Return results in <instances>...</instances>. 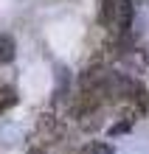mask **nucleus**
I'll list each match as a JSON object with an SVG mask.
<instances>
[{
    "label": "nucleus",
    "instance_id": "nucleus-1",
    "mask_svg": "<svg viewBox=\"0 0 149 154\" xmlns=\"http://www.w3.org/2000/svg\"><path fill=\"white\" fill-rule=\"evenodd\" d=\"M99 25L113 37V42H118V0H101L99 3Z\"/></svg>",
    "mask_w": 149,
    "mask_h": 154
},
{
    "label": "nucleus",
    "instance_id": "nucleus-2",
    "mask_svg": "<svg viewBox=\"0 0 149 154\" xmlns=\"http://www.w3.org/2000/svg\"><path fill=\"white\" fill-rule=\"evenodd\" d=\"M121 65H124V70L129 76H141V73H146V67H149V56H146V51H141V48H127L124 53H121Z\"/></svg>",
    "mask_w": 149,
    "mask_h": 154
},
{
    "label": "nucleus",
    "instance_id": "nucleus-3",
    "mask_svg": "<svg viewBox=\"0 0 149 154\" xmlns=\"http://www.w3.org/2000/svg\"><path fill=\"white\" fill-rule=\"evenodd\" d=\"M37 134H40V137H45V143L59 140V134H62V123H59V118H53V115H42L40 121H37Z\"/></svg>",
    "mask_w": 149,
    "mask_h": 154
},
{
    "label": "nucleus",
    "instance_id": "nucleus-4",
    "mask_svg": "<svg viewBox=\"0 0 149 154\" xmlns=\"http://www.w3.org/2000/svg\"><path fill=\"white\" fill-rule=\"evenodd\" d=\"M14 53H17V45L11 34H0V65H8L14 62Z\"/></svg>",
    "mask_w": 149,
    "mask_h": 154
},
{
    "label": "nucleus",
    "instance_id": "nucleus-5",
    "mask_svg": "<svg viewBox=\"0 0 149 154\" xmlns=\"http://www.w3.org/2000/svg\"><path fill=\"white\" fill-rule=\"evenodd\" d=\"M14 104H17V93H14V87L0 84V112H6L8 106H14Z\"/></svg>",
    "mask_w": 149,
    "mask_h": 154
},
{
    "label": "nucleus",
    "instance_id": "nucleus-6",
    "mask_svg": "<svg viewBox=\"0 0 149 154\" xmlns=\"http://www.w3.org/2000/svg\"><path fill=\"white\" fill-rule=\"evenodd\" d=\"M34 154H42V151H34Z\"/></svg>",
    "mask_w": 149,
    "mask_h": 154
}]
</instances>
